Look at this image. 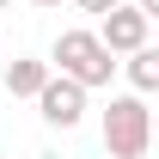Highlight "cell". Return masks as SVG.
Here are the masks:
<instances>
[{"instance_id":"1","label":"cell","mask_w":159,"mask_h":159,"mask_svg":"<svg viewBox=\"0 0 159 159\" xmlns=\"http://www.w3.org/2000/svg\"><path fill=\"white\" fill-rule=\"evenodd\" d=\"M49 55H55V61H49V74H67L74 86H86V92L110 86V74H116V55L98 43V31H61Z\"/></svg>"},{"instance_id":"2","label":"cell","mask_w":159,"mask_h":159,"mask_svg":"<svg viewBox=\"0 0 159 159\" xmlns=\"http://www.w3.org/2000/svg\"><path fill=\"white\" fill-rule=\"evenodd\" d=\"M153 147V110L141 92H116L104 104V153L110 159H147Z\"/></svg>"},{"instance_id":"3","label":"cell","mask_w":159,"mask_h":159,"mask_svg":"<svg viewBox=\"0 0 159 159\" xmlns=\"http://www.w3.org/2000/svg\"><path fill=\"white\" fill-rule=\"evenodd\" d=\"M37 116L49 122V129H80V116H86V86H74L67 74H49L43 80V92H37Z\"/></svg>"},{"instance_id":"4","label":"cell","mask_w":159,"mask_h":159,"mask_svg":"<svg viewBox=\"0 0 159 159\" xmlns=\"http://www.w3.org/2000/svg\"><path fill=\"white\" fill-rule=\"evenodd\" d=\"M147 37H153V19L135 12V6H110L104 25H98V43L110 49V55H129V49H141Z\"/></svg>"},{"instance_id":"5","label":"cell","mask_w":159,"mask_h":159,"mask_svg":"<svg viewBox=\"0 0 159 159\" xmlns=\"http://www.w3.org/2000/svg\"><path fill=\"white\" fill-rule=\"evenodd\" d=\"M43 80H49V61L19 55L12 67H6V92H12V98H37V92H43Z\"/></svg>"},{"instance_id":"6","label":"cell","mask_w":159,"mask_h":159,"mask_svg":"<svg viewBox=\"0 0 159 159\" xmlns=\"http://www.w3.org/2000/svg\"><path fill=\"white\" fill-rule=\"evenodd\" d=\"M122 67H129V86H135L141 98H147V92H159V49H153V43L129 49V61H122Z\"/></svg>"},{"instance_id":"7","label":"cell","mask_w":159,"mask_h":159,"mask_svg":"<svg viewBox=\"0 0 159 159\" xmlns=\"http://www.w3.org/2000/svg\"><path fill=\"white\" fill-rule=\"evenodd\" d=\"M80 6H86V12H98V19H104V12H110V6H122V0H80Z\"/></svg>"},{"instance_id":"8","label":"cell","mask_w":159,"mask_h":159,"mask_svg":"<svg viewBox=\"0 0 159 159\" xmlns=\"http://www.w3.org/2000/svg\"><path fill=\"white\" fill-rule=\"evenodd\" d=\"M135 12H147V19H159V0H135Z\"/></svg>"},{"instance_id":"9","label":"cell","mask_w":159,"mask_h":159,"mask_svg":"<svg viewBox=\"0 0 159 159\" xmlns=\"http://www.w3.org/2000/svg\"><path fill=\"white\" fill-rule=\"evenodd\" d=\"M31 6H61V0H31Z\"/></svg>"},{"instance_id":"10","label":"cell","mask_w":159,"mask_h":159,"mask_svg":"<svg viewBox=\"0 0 159 159\" xmlns=\"http://www.w3.org/2000/svg\"><path fill=\"white\" fill-rule=\"evenodd\" d=\"M0 12H6V0H0Z\"/></svg>"}]
</instances>
